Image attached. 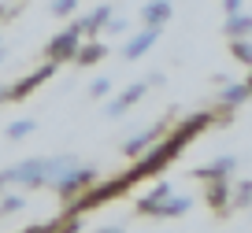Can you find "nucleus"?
<instances>
[{
	"label": "nucleus",
	"instance_id": "nucleus-13",
	"mask_svg": "<svg viewBox=\"0 0 252 233\" xmlns=\"http://www.w3.org/2000/svg\"><path fill=\"white\" fill-rule=\"evenodd\" d=\"M234 171V159L230 155H222V159H215L212 167H204V171H197V178H222V174Z\"/></svg>",
	"mask_w": 252,
	"mask_h": 233
},
{
	"label": "nucleus",
	"instance_id": "nucleus-25",
	"mask_svg": "<svg viewBox=\"0 0 252 233\" xmlns=\"http://www.w3.org/2000/svg\"><path fill=\"white\" fill-rule=\"evenodd\" d=\"M0 100H8V89H0Z\"/></svg>",
	"mask_w": 252,
	"mask_h": 233
},
{
	"label": "nucleus",
	"instance_id": "nucleus-18",
	"mask_svg": "<svg viewBox=\"0 0 252 233\" xmlns=\"http://www.w3.org/2000/svg\"><path fill=\"white\" fill-rule=\"evenodd\" d=\"M26 133H33V118H23V122H11V126H8V137H11V141L26 137Z\"/></svg>",
	"mask_w": 252,
	"mask_h": 233
},
{
	"label": "nucleus",
	"instance_id": "nucleus-6",
	"mask_svg": "<svg viewBox=\"0 0 252 233\" xmlns=\"http://www.w3.org/2000/svg\"><path fill=\"white\" fill-rule=\"evenodd\" d=\"M156 41H159V26H149V30H145V33H137L134 41H126L123 56H126V59H137V56H145L152 45H156Z\"/></svg>",
	"mask_w": 252,
	"mask_h": 233
},
{
	"label": "nucleus",
	"instance_id": "nucleus-12",
	"mask_svg": "<svg viewBox=\"0 0 252 233\" xmlns=\"http://www.w3.org/2000/svg\"><path fill=\"white\" fill-rule=\"evenodd\" d=\"M108 15H111V4H104V8H96L93 15L86 19V23H78V26H82V33H96V30H100L104 23H108Z\"/></svg>",
	"mask_w": 252,
	"mask_h": 233
},
{
	"label": "nucleus",
	"instance_id": "nucleus-14",
	"mask_svg": "<svg viewBox=\"0 0 252 233\" xmlns=\"http://www.w3.org/2000/svg\"><path fill=\"white\" fill-rule=\"evenodd\" d=\"M159 133H163V126H156V130L141 133V137H134V141H126V148H123V152H126V155H141V148L149 145V141H156Z\"/></svg>",
	"mask_w": 252,
	"mask_h": 233
},
{
	"label": "nucleus",
	"instance_id": "nucleus-15",
	"mask_svg": "<svg viewBox=\"0 0 252 233\" xmlns=\"http://www.w3.org/2000/svg\"><path fill=\"white\" fill-rule=\"evenodd\" d=\"M208 204H212L215 211L226 207V181H212V185H208Z\"/></svg>",
	"mask_w": 252,
	"mask_h": 233
},
{
	"label": "nucleus",
	"instance_id": "nucleus-17",
	"mask_svg": "<svg viewBox=\"0 0 252 233\" xmlns=\"http://www.w3.org/2000/svg\"><path fill=\"white\" fill-rule=\"evenodd\" d=\"M245 30H249V15H237L226 23V37H245Z\"/></svg>",
	"mask_w": 252,
	"mask_h": 233
},
{
	"label": "nucleus",
	"instance_id": "nucleus-5",
	"mask_svg": "<svg viewBox=\"0 0 252 233\" xmlns=\"http://www.w3.org/2000/svg\"><path fill=\"white\" fill-rule=\"evenodd\" d=\"M52 74H56V63L48 59L45 67H37V70H33V74H26L23 82H15V86L8 89V100H23V96H30L33 89H37L41 82H45V78H52Z\"/></svg>",
	"mask_w": 252,
	"mask_h": 233
},
{
	"label": "nucleus",
	"instance_id": "nucleus-2",
	"mask_svg": "<svg viewBox=\"0 0 252 233\" xmlns=\"http://www.w3.org/2000/svg\"><path fill=\"white\" fill-rule=\"evenodd\" d=\"M71 159H33V163H23V167H11V171H0V189L8 181H19V185H41L45 178L67 171Z\"/></svg>",
	"mask_w": 252,
	"mask_h": 233
},
{
	"label": "nucleus",
	"instance_id": "nucleus-10",
	"mask_svg": "<svg viewBox=\"0 0 252 233\" xmlns=\"http://www.w3.org/2000/svg\"><path fill=\"white\" fill-rule=\"evenodd\" d=\"M141 93H145V86H130V89H126V93L119 96V100L111 104L108 111H111V115H123V111L130 108V104H137V100H141Z\"/></svg>",
	"mask_w": 252,
	"mask_h": 233
},
{
	"label": "nucleus",
	"instance_id": "nucleus-19",
	"mask_svg": "<svg viewBox=\"0 0 252 233\" xmlns=\"http://www.w3.org/2000/svg\"><path fill=\"white\" fill-rule=\"evenodd\" d=\"M11 211H23V196H4V204H0V215H11Z\"/></svg>",
	"mask_w": 252,
	"mask_h": 233
},
{
	"label": "nucleus",
	"instance_id": "nucleus-21",
	"mask_svg": "<svg viewBox=\"0 0 252 233\" xmlns=\"http://www.w3.org/2000/svg\"><path fill=\"white\" fill-rule=\"evenodd\" d=\"M74 8H78V0H56V4H52V15H71Z\"/></svg>",
	"mask_w": 252,
	"mask_h": 233
},
{
	"label": "nucleus",
	"instance_id": "nucleus-1",
	"mask_svg": "<svg viewBox=\"0 0 252 233\" xmlns=\"http://www.w3.org/2000/svg\"><path fill=\"white\" fill-rule=\"evenodd\" d=\"M208 122H212V115H208V111H200V115L186 118V126H178V130H174L171 137L163 141V145H156V148H152V152L141 159V163H137L134 171H126L123 178L130 181V185H134V181H141V178H149V174L163 171L167 163H174V159H178V152H182V148H186L193 137H197L200 130H208Z\"/></svg>",
	"mask_w": 252,
	"mask_h": 233
},
{
	"label": "nucleus",
	"instance_id": "nucleus-7",
	"mask_svg": "<svg viewBox=\"0 0 252 233\" xmlns=\"http://www.w3.org/2000/svg\"><path fill=\"white\" fill-rule=\"evenodd\" d=\"M141 19H145V26H163L171 19V4L167 0H152L149 8H141Z\"/></svg>",
	"mask_w": 252,
	"mask_h": 233
},
{
	"label": "nucleus",
	"instance_id": "nucleus-22",
	"mask_svg": "<svg viewBox=\"0 0 252 233\" xmlns=\"http://www.w3.org/2000/svg\"><path fill=\"white\" fill-rule=\"evenodd\" d=\"M234 56H237L241 63H249V59H252V52H249V45H245V41H234Z\"/></svg>",
	"mask_w": 252,
	"mask_h": 233
},
{
	"label": "nucleus",
	"instance_id": "nucleus-9",
	"mask_svg": "<svg viewBox=\"0 0 252 233\" xmlns=\"http://www.w3.org/2000/svg\"><path fill=\"white\" fill-rule=\"evenodd\" d=\"M186 211H189V200H186V196H178V200H171V196H163V200H159L156 204V211H152V215H186Z\"/></svg>",
	"mask_w": 252,
	"mask_h": 233
},
{
	"label": "nucleus",
	"instance_id": "nucleus-8",
	"mask_svg": "<svg viewBox=\"0 0 252 233\" xmlns=\"http://www.w3.org/2000/svg\"><path fill=\"white\" fill-rule=\"evenodd\" d=\"M104 56H108V48H104L100 41H93V45L78 48V52H74V59H78V67H89V63H100Z\"/></svg>",
	"mask_w": 252,
	"mask_h": 233
},
{
	"label": "nucleus",
	"instance_id": "nucleus-4",
	"mask_svg": "<svg viewBox=\"0 0 252 233\" xmlns=\"http://www.w3.org/2000/svg\"><path fill=\"white\" fill-rule=\"evenodd\" d=\"M93 178H96V174L89 171V167H78V171H67V174L60 171V178H56V193H60V196H67V200H71V196L78 193V189L93 185Z\"/></svg>",
	"mask_w": 252,
	"mask_h": 233
},
{
	"label": "nucleus",
	"instance_id": "nucleus-16",
	"mask_svg": "<svg viewBox=\"0 0 252 233\" xmlns=\"http://www.w3.org/2000/svg\"><path fill=\"white\" fill-rule=\"evenodd\" d=\"M245 100H249V86H245V82H241V86H234V89H226V93H222V108H234V104H245Z\"/></svg>",
	"mask_w": 252,
	"mask_h": 233
},
{
	"label": "nucleus",
	"instance_id": "nucleus-3",
	"mask_svg": "<svg viewBox=\"0 0 252 233\" xmlns=\"http://www.w3.org/2000/svg\"><path fill=\"white\" fill-rule=\"evenodd\" d=\"M78 37H82V26H78V23L67 26V30H63L56 41H48V59H52V63L74 59V52H78Z\"/></svg>",
	"mask_w": 252,
	"mask_h": 233
},
{
	"label": "nucleus",
	"instance_id": "nucleus-24",
	"mask_svg": "<svg viewBox=\"0 0 252 233\" xmlns=\"http://www.w3.org/2000/svg\"><path fill=\"white\" fill-rule=\"evenodd\" d=\"M222 8H226V11H237V8H241V0H222Z\"/></svg>",
	"mask_w": 252,
	"mask_h": 233
},
{
	"label": "nucleus",
	"instance_id": "nucleus-23",
	"mask_svg": "<svg viewBox=\"0 0 252 233\" xmlns=\"http://www.w3.org/2000/svg\"><path fill=\"white\" fill-rule=\"evenodd\" d=\"M237 204H249V181H245V185L237 189Z\"/></svg>",
	"mask_w": 252,
	"mask_h": 233
},
{
	"label": "nucleus",
	"instance_id": "nucleus-20",
	"mask_svg": "<svg viewBox=\"0 0 252 233\" xmlns=\"http://www.w3.org/2000/svg\"><path fill=\"white\" fill-rule=\"evenodd\" d=\"M108 93H111V82H108V78H96L93 86H89V96H108Z\"/></svg>",
	"mask_w": 252,
	"mask_h": 233
},
{
	"label": "nucleus",
	"instance_id": "nucleus-11",
	"mask_svg": "<svg viewBox=\"0 0 252 233\" xmlns=\"http://www.w3.org/2000/svg\"><path fill=\"white\" fill-rule=\"evenodd\" d=\"M163 196H171V185H156V193H149L145 196V200H137V211H141V215H152V211H156V204L163 200Z\"/></svg>",
	"mask_w": 252,
	"mask_h": 233
}]
</instances>
